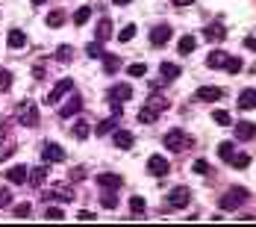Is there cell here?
Instances as JSON below:
<instances>
[{
	"instance_id": "ffe728a7",
	"label": "cell",
	"mask_w": 256,
	"mask_h": 227,
	"mask_svg": "<svg viewBox=\"0 0 256 227\" xmlns=\"http://www.w3.org/2000/svg\"><path fill=\"white\" fill-rule=\"evenodd\" d=\"M6 180H9V183H26V180H30V168H26V165H12V168L6 171Z\"/></svg>"
},
{
	"instance_id": "7bdbcfd3",
	"label": "cell",
	"mask_w": 256,
	"mask_h": 227,
	"mask_svg": "<svg viewBox=\"0 0 256 227\" xmlns=\"http://www.w3.org/2000/svg\"><path fill=\"white\" fill-rule=\"evenodd\" d=\"M144 206H148V203H144V198H138V195L130 201V209H132V212H144Z\"/></svg>"
},
{
	"instance_id": "836d02e7",
	"label": "cell",
	"mask_w": 256,
	"mask_h": 227,
	"mask_svg": "<svg viewBox=\"0 0 256 227\" xmlns=\"http://www.w3.org/2000/svg\"><path fill=\"white\" fill-rule=\"evenodd\" d=\"M88 15H92V9H88V6H80L77 12H74V24L82 27L86 21H88Z\"/></svg>"
},
{
	"instance_id": "e575fe53",
	"label": "cell",
	"mask_w": 256,
	"mask_h": 227,
	"mask_svg": "<svg viewBox=\"0 0 256 227\" xmlns=\"http://www.w3.org/2000/svg\"><path fill=\"white\" fill-rule=\"evenodd\" d=\"M12 89V71L0 68V92H9Z\"/></svg>"
},
{
	"instance_id": "d6a6232c",
	"label": "cell",
	"mask_w": 256,
	"mask_h": 227,
	"mask_svg": "<svg viewBox=\"0 0 256 227\" xmlns=\"http://www.w3.org/2000/svg\"><path fill=\"white\" fill-rule=\"evenodd\" d=\"M212 118H215V124H221V127H230L232 124L230 112H224V109H215V112H212Z\"/></svg>"
},
{
	"instance_id": "5bb4252c",
	"label": "cell",
	"mask_w": 256,
	"mask_h": 227,
	"mask_svg": "<svg viewBox=\"0 0 256 227\" xmlns=\"http://www.w3.org/2000/svg\"><path fill=\"white\" fill-rule=\"evenodd\" d=\"M48 171H50V168H48V162H44V165L30 168V180H26V183H30V186H36V189H42V186H44V180H48Z\"/></svg>"
},
{
	"instance_id": "c3c4849f",
	"label": "cell",
	"mask_w": 256,
	"mask_h": 227,
	"mask_svg": "<svg viewBox=\"0 0 256 227\" xmlns=\"http://www.w3.org/2000/svg\"><path fill=\"white\" fill-rule=\"evenodd\" d=\"M174 6L177 9H188V6H194V0H174Z\"/></svg>"
},
{
	"instance_id": "277c9868",
	"label": "cell",
	"mask_w": 256,
	"mask_h": 227,
	"mask_svg": "<svg viewBox=\"0 0 256 227\" xmlns=\"http://www.w3.org/2000/svg\"><path fill=\"white\" fill-rule=\"evenodd\" d=\"M18 121H21L24 127H30V130L38 127L42 124V118H38V106H36L32 101H21L18 103Z\"/></svg>"
},
{
	"instance_id": "1f68e13d",
	"label": "cell",
	"mask_w": 256,
	"mask_h": 227,
	"mask_svg": "<svg viewBox=\"0 0 256 227\" xmlns=\"http://www.w3.org/2000/svg\"><path fill=\"white\" fill-rule=\"evenodd\" d=\"M65 24V12L62 9H53L50 15H48V27H62Z\"/></svg>"
},
{
	"instance_id": "9a60e30c",
	"label": "cell",
	"mask_w": 256,
	"mask_h": 227,
	"mask_svg": "<svg viewBox=\"0 0 256 227\" xmlns=\"http://www.w3.org/2000/svg\"><path fill=\"white\" fill-rule=\"evenodd\" d=\"M204 36H206V42H224L227 39V27L221 24V21H215V24H209L204 30Z\"/></svg>"
},
{
	"instance_id": "681fc988",
	"label": "cell",
	"mask_w": 256,
	"mask_h": 227,
	"mask_svg": "<svg viewBox=\"0 0 256 227\" xmlns=\"http://www.w3.org/2000/svg\"><path fill=\"white\" fill-rule=\"evenodd\" d=\"M244 48H248V51H256V39H254V36H248V39H244Z\"/></svg>"
},
{
	"instance_id": "7a4b0ae2",
	"label": "cell",
	"mask_w": 256,
	"mask_h": 227,
	"mask_svg": "<svg viewBox=\"0 0 256 227\" xmlns=\"http://www.w3.org/2000/svg\"><path fill=\"white\" fill-rule=\"evenodd\" d=\"M162 145H165L168 151L180 153V151H186V148H192V136H188L186 130H180V127H174V130H168V133H165Z\"/></svg>"
},
{
	"instance_id": "e0dca14e",
	"label": "cell",
	"mask_w": 256,
	"mask_h": 227,
	"mask_svg": "<svg viewBox=\"0 0 256 227\" xmlns=\"http://www.w3.org/2000/svg\"><path fill=\"white\" fill-rule=\"evenodd\" d=\"M230 56L232 53H227V51H212L206 56V68H224L230 62Z\"/></svg>"
},
{
	"instance_id": "7c38bea8",
	"label": "cell",
	"mask_w": 256,
	"mask_h": 227,
	"mask_svg": "<svg viewBox=\"0 0 256 227\" xmlns=\"http://www.w3.org/2000/svg\"><path fill=\"white\" fill-rule=\"evenodd\" d=\"M224 98V92L218 89V86H200L198 92H194V101H204V103H209V101H221Z\"/></svg>"
},
{
	"instance_id": "816d5d0a",
	"label": "cell",
	"mask_w": 256,
	"mask_h": 227,
	"mask_svg": "<svg viewBox=\"0 0 256 227\" xmlns=\"http://www.w3.org/2000/svg\"><path fill=\"white\" fill-rule=\"evenodd\" d=\"M42 3H48V0H32V6H42Z\"/></svg>"
},
{
	"instance_id": "6da1fadb",
	"label": "cell",
	"mask_w": 256,
	"mask_h": 227,
	"mask_svg": "<svg viewBox=\"0 0 256 227\" xmlns=\"http://www.w3.org/2000/svg\"><path fill=\"white\" fill-rule=\"evenodd\" d=\"M165 109H168V101H165V98H159V95H150L148 103L138 109V124H154Z\"/></svg>"
},
{
	"instance_id": "30bf717a",
	"label": "cell",
	"mask_w": 256,
	"mask_h": 227,
	"mask_svg": "<svg viewBox=\"0 0 256 227\" xmlns=\"http://www.w3.org/2000/svg\"><path fill=\"white\" fill-rule=\"evenodd\" d=\"M42 201H62V203H71L74 201V192H71V186L65 189V186H59V189H48L44 195H42Z\"/></svg>"
},
{
	"instance_id": "d6986e66",
	"label": "cell",
	"mask_w": 256,
	"mask_h": 227,
	"mask_svg": "<svg viewBox=\"0 0 256 227\" xmlns=\"http://www.w3.org/2000/svg\"><path fill=\"white\" fill-rule=\"evenodd\" d=\"M109 39H112V21H109V18H100V21H98V30H94V42H109Z\"/></svg>"
},
{
	"instance_id": "ee69618b",
	"label": "cell",
	"mask_w": 256,
	"mask_h": 227,
	"mask_svg": "<svg viewBox=\"0 0 256 227\" xmlns=\"http://www.w3.org/2000/svg\"><path fill=\"white\" fill-rule=\"evenodd\" d=\"M12 153H15V145H12V142H6V145L0 148V162H3V159H9Z\"/></svg>"
},
{
	"instance_id": "83f0119b",
	"label": "cell",
	"mask_w": 256,
	"mask_h": 227,
	"mask_svg": "<svg viewBox=\"0 0 256 227\" xmlns=\"http://www.w3.org/2000/svg\"><path fill=\"white\" fill-rule=\"evenodd\" d=\"M194 48H198V39H194V36H182V39H180V53H182V56L192 53Z\"/></svg>"
},
{
	"instance_id": "5b68a950",
	"label": "cell",
	"mask_w": 256,
	"mask_h": 227,
	"mask_svg": "<svg viewBox=\"0 0 256 227\" xmlns=\"http://www.w3.org/2000/svg\"><path fill=\"white\" fill-rule=\"evenodd\" d=\"M188 201H192V189L188 186H174L168 192V209H182Z\"/></svg>"
},
{
	"instance_id": "52a82bcc",
	"label": "cell",
	"mask_w": 256,
	"mask_h": 227,
	"mask_svg": "<svg viewBox=\"0 0 256 227\" xmlns=\"http://www.w3.org/2000/svg\"><path fill=\"white\" fill-rule=\"evenodd\" d=\"M171 171V162L162 156V153H154L150 159H148V174H154V177H165Z\"/></svg>"
},
{
	"instance_id": "484cf974",
	"label": "cell",
	"mask_w": 256,
	"mask_h": 227,
	"mask_svg": "<svg viewBox=\"0 0 256 227\" xmlns=\"http://www.w3.org/2000/svg\"><path fill=\"white\" fill-rule=\"evenodd\" d=\"M118 68H121V59L112 56V53H103V71H106V74H115Z\"/></svg>"
},
{
	"instance_id": "f35d334b",
	"label": "cell",
	"mask_w": 256,
	"mask_h": 227,
	"mask_svg": "<svg viewBox=\"0 0 256 227\" xmlns=\"http://www.w3.org/2000/svg\"><path fill=\"white\" fill-rule=\"evenodd\" d=\"M242 65H244V62H242V59H238V56H230V62H227V65H224V68H227V71H230V74H238V71H242Z\"/></svg>"
},
{
	"instance_id": "ab89813d",
	"label": "cell",
	"mask_w": 256,
	"mask_h": 227,
	"mask_svg": "<svg viewBox=\"0 0 256 227\" xmlns=\"http://www.w3.org/2000/svg\"><path fill=\"white\" fill-rule=\"evenodd\" d=\"M132 36H136V24H127L121 33H118V42H130Z\"/></svg>"
},
{
	"instance_id": "4dcf8cb0",
	"label": "cell",
	"mask_w": 256,
	"mask_h": 227,
	"mask_svg": "<svg viewBox=\"0 0 256 227\" xmlns=\"http://www.w3.org/2000/svg\"><path fill=\"white\" fill-rule=\"evenodd\" d=\"M71 56H74V48H71V45H59V48H56V59H59V62H71Z\"/></svg>"
},
{
	"instance_id": "f546056e",
	"label": "cell",
	"mask_w": 256,
	"mask_h": 227,
	"mask_svg": "<svg viewBox=\"0 0 256 227\" xmlns=\"http://www.w3.org/2000/svg\"><path fill=\"white\" fill-rule=\"evenodd\" d=\"M88 130H92V127H88V121H82V118H80V121H74V127H71L74 139H86V136H88Z\"/></svg>"
},
{
	"instance_id": "4fadbf2b",
	"label": "cell",
	"mask_w": 256,
	"mask_h": 227,
	"mask_svg": "<svg viewBox=\"0 0 256 227\" xmlns=\"http://www.w3.org/2000/svg\"><path fill=\"white\" fill-rule=\"evenodd\" d=\"M109 98L118 101V103L130 101V98H132V86H130V83H115V86L109 89Z\"/></svg>"
},
{
	"instance_id": "cb8c5ba5",
	"label": "cell",
	"mask_w": 256,
	"mask_h": 227,
	"mask_svg": "<svg viewBox=\"0 0 256 227\" xmlns=\"http://www.w3.org/2000/svg\"><path fill=\"white\" fill-rule=\"evenodd\" d=\"M236 145H232V142H221V145H218V156H221V159H224V162H232V159H236Z\"/></svg>"
},
{
	"instance_id": "2e32d148",
	"label": "cell",
	"mask_w": 256,
	"mask_h": 227,
	"mask_svg": "<svg viewBox=\"0 0 256 227\" xmlns=\"http://www.w3.org/2000/svg\"><path fill=\"white\" fill-rule=\"evenodd\" d=\"M80 109H82V98H80V95H71V98H68V103L59 109V115H62V118H74Z\"/></svg>"
},
{
	"instance_id": "3957f363",
	"label": "cell",
	"mask_w": 256,
	"mask_h": 227,
	"mask_svg": "<svg viewBox=\"0 0 256 227\" xmlns=\"http://www.w3.org/2000/svg\"><path fill=\"white\" fill-rule=\"evenodd\" d=\"M248 189L244 186H232V189H227L224 195H221V201H218V206L221 209H238V206H244L248 203Z\"/></svg>"
},
{
	"instance_id": "ba28073f",
	"label": "cell",
	"mask_w": 256,
	"mask_h": 227,
	"mask_svg": "<svg viewBox=\"0 0 256 227\" xmlns=\"http://www.w3.org/2000/svg\"><path fill=\"white\" fill-rule=\"evenodd\" d=\"M42 159H44L48 165H50V162H62V159H65V151H62L56 142H44V145H42Z\"/></svg>"
},
{
	"instance_id": "9c48e42d",
	"label": "cell",
	"mask_w": 256,
	"mask_h": 227,
	"mask_svg": "<svg viewBox=\"0 0 256 227\" xmlns=\"http://www.w3.org/2000/svg\"><path fill=\"white\" fill-rule=\"evenodd\" d=\"M171 36H174V30L168 24H156L154 30H150V45H156V48H159V45H168Z\"/></svg>"
},
{
	"instance_id": "ac0fdd59",
	"label": "cell",
	"mask_w": 256,
	"mask_h": 227,
	"mask_svg": "<svg viewBox=\"0 0 256 227\" xmlns=\"http://www.w3.org/2000/svg\"><path fill=\"white\" fill-rule=\"evenodd\" d=\"M112 142H115V148H121V151H130L136 139H132V133H130V130H115Z\"/></svg>"
},
{
	"instance_id": "4316f807",
	"label": "cell",
	"mask_w": 256,
	"mask_h": 227,
	"mask_svg": "<svg viewBox=\"0 0 256 227\" xmlns=\"http://www.w3.org/2000/svg\"><path fill=\"white\" fill-rule=\"evenodd\" d=\"M100 203L106 206V209H115V206H118V195H115V189H103Z\"/></svg>"
},
{
	"instance_id": "f1b7e54d",
	"label": "cell",
	"mask_w": 256,
	"mask_h": 227,
	"mask_svg": "<svg viewBox=\"0 0 256 227\" xmlns=\"http://www.w3.org/2000/svg\"><path fill=\"white\" fill-rule=\"evenodd\" d=\"M86 56L88 59H103V45L100 42H88L86 45Z\"/></svg>"
},
{
	"instance_id": "b9f144b4",
	"label": "cell",
	"mask_w": 256,
	"mask_h": 227,
	"mask_svg": "<svg viewBox=\"0 0 256 227\" xmlns=\"http://www.w3.org/2000/svg\"><path fill=\"white\" fill-rule=\"evenodd\" d=\"M232 165H236V168H248V165H250V156H248V153H236Z\"/></svg>"
},
{
	"instance_id": "bcb514c9",
	"label": "cell",
	"mask_w": 256,
	"mask_h": 227,
	"mask_svg": "<svg viewBox=\"0 0 256 227\" xmlns=\"http://www.w3.org/2000/svg\"><path fill=\"white\" fill-rule=\"evenodd\" d=\"M77 221H94V212H88V209H82L77 215Z\"/></svg>"
},
{
	"instance_id": "f6af8a7d",
	"label": "cell",
	"mask_w": 256,
	"mask_h": 227,
	"mask_svg": "<svg viewBox=\"0 0 256 227\" xmlns=\"http://www.w3.org/2000/svg\"><path fill=\"white\" fill-rule=\"evenodd\" d=\"M30 215V203H18L15 206V218H26Z\"/></svg>"
},
{
	"instance_id": "8d00e7d4",
	"label": "cell",
	"mask_w": 256,
	"mask_h": 227,
	"mask_svg": "<svg viewBox=\"0 0 256 227\" xmlns=\"http://www.w3.org/2000/svg\"><path fill=\"white\" fill-rule=\"evenodd\" d=\"M44 218H48V221H62L65 212H62L59 206H48V209H44Z\"/></svg>"
},
{
	"instance_id": "d4e9b609",
	"label": "cell",
	"mask_w": 256,
	"mask_h": 227,
	"mask_svg": "<svg viewBox=\"0 0 256 227\" xmlns=\"http://www.w3.org/2000/svg\"><path fill=\"white\" fill-rule=\"evenodd\" d=\"M6 42H9L12 51H18V48H24L26 45V36L21 33V30H9V39H6Z\"/></svg>"
},
{
	"instance_id": "603a6c76",
	"label": "cell",
	"mask_w": 256,
	"mask_h": 227,
	"mask_svg": "<svg viewBox=\"0 0 256 227\" xmlns=\"http://www.w3.org/2000/svg\"><path fill=\"white\" fill-rule=\"evenodd\" d=\"M238 109H256V89H244L238 95Z\"/></svg>"
},
{
	"instance_id": "8992f818",
	"label": "cell",
	"mask_w": 256,
	"mask_h": 227,
	"mask_svg": "<svg viewBox=\"0 0 256 227\" xmlns=\"http://www.w3.org/2000/svg\"><path fill=\"white\" fill-rule=\"evenodd\" d=\"M71 89H74V80H71V77H65V80H59V83H56V86L50 89V95L44 98V103H48V106H56V103L62 101V98H65V95H68Z\"/></svg>"
},
{
	"instance_id": "7dc6e473",
	"label": "cell",
	"mask_w": 256,
	"mask_h": 227,
	"mask_svg": "<svg viewBox=\"0 0 256 227\" xmlns=\"http://www.w3.org/2000/svg\"><path fill=\"white\" fill-rule=\"evenodd\" d=\"M12 201V195L6 192V189H0V206H6V203Z\"/></svg>"
},
{
	"instance_id": "60d3db41",
	"label": "cell",
	"mask_w": 256,
	"mask_h": 227,
	"mask_svg": "<svg viewBox=\"0 0 256 227\" xmlns=\"http://www.w3.org/2000/svg\"><path fill=\"white\" fill-rule=\"evenodd\" d=\"M115 121H118V115H115V118H106V121H100V124H98V136H103V133H109V130L115 127Z\"/></svg>"
},
{
	"instance_id": "f907efd6",
	"label": "cell",
	"mask_w": 256,
	"mask_h": 227,
	"mask_svg": "<svg viewBox=\"0 0 256 227\" xmlns=\"http://www.w3.org/2000/svg\"><path fill=\"white\" fill-rule=\"evenodd\" d=\"M115 6H127V3H132V0H112Z\"/></svg>"
},
{
	"instance_id": "8fae6325",
	"label": "cell",
	"mask_w": 256,
	"mask_h": 227,
	"mask_svg": "<svg viewBox=\"0 0 256 227\" xmlns=\"http://www.w3.org/2000/svg\"><path fill=\"white\" fill-rule=\"evenodd\" d=\"M236 139L238 142H250V139H256V124L254 121H236Z\"/></svg>"
},
{
	"instance_id": "d590c367",
	"label": "cell",
	"mask_w": 256,
	"mask_h": 227,
	"mask_svg": "<svg viewBox=\"0 0 256 227\" xmlns=\"http://www.w3.org/2000/svg\"><path fill=\"white\" fill-rule=\"evenodd\" d=\"M192 171H194V174H212V165H209L206 159H194V165H192Z\"/></svg>"
},
{
	"instance_id": "7402d4cb",
	"label": "cell",
	"mask_w": 256,
	"mask_h": 227,
	"mask_svg": "<svg viewBox=\"0 0 256 227\" xmlns=\"http://www.w3.org/2000/svg\"><path fill=\"white\" fill-rule=\"evenodd\" d=\"M121 183H124V180L118 174H98V186H100V189H121Z\"/></svg>"
},
{
	"instance_id": "74e56055",
	"label": "cell",
	"mask_w": 256,
	"mask_h": 227,
	"mask_svg": "<svg viewBox=\"0 0 256 227\" xmlns=\"http://www.w3.org/2000/svg\"><path fill=\"white\" fill-rule=\"evenodd\" d=\"M127 74L130 77H144L148 74V65H144V62H132V65L127 68Z\"/></svg>"
},
{
	"instance_id": "44dd1931",
	"label": "cell",
	"mask_w": 256,
	"mask_h": 227,
	"mask_svg": "<svg viewBox=\"0 0 256 227\" xmlns=\"http://www.w3.org/2000/svg\"><path fill=\"white\" fill-rule=\"evenodd\" d=\"M159 77H162L165 83L177 80L180 77V65H174V62H162V65H159Z\"/></svg>"
}]
</instances>
